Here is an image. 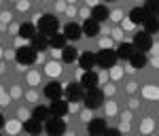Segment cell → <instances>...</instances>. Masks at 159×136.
I'll return each instance as SVG.
<instances>
[{"mask_svg":"<svg viewBox=\"0 0 159 136\" xmlns=\"http://www.w3.org/2000/svg\"><path fill=\"white\" fill-rule=\"evenodd\" d=\"M38 30H40V34H45V36L55 34V32H57V17H53V15H43V17L38 19Z\"/></svg>","mask_w":159,"mask_h":136,"instance_id":"6da1fadb","label":"cell"},{"mask_svg":"<svg viewBox=\"0 0 159 136\" xmlns=\"http://www.w3.org/2000/svg\"><path fill=\"white\" fill-rule=\"evenodd\" d=\"M102 102H104V94L100 91L98 87H91V89L87 91V96H85V106L93 111V109L102 106Z\"/></svg>","mask_w":159,"mask_h":136,"instance_id":"7a4b0ae2","label":"cell"},{"mask_svg":"<svg viewBox=\"0 0 159 136\" xmlns=\"http://www.w3.org/2000/svg\"><path fill=\"white\" fill-rule=\"evenodd\" d=\"M15 58H17L19 64L30 66V64H34V60H36V49L34 47H19L17 53H15Z\"/></svg>","mask_w":159,"mask_h":136,"instance_id":"3957f363","label":"cell"},{"mask_svg":"<svg viewBox=\"0 0 159 136\" xmlns=\"http://www.w3.org/2000/svg\"><path fill=\"white\" fill-rule=\"evenodd\" d=\"M96 62L102 66V68H112L115 62H117V51H100L98 58H96Z\"/></svg>","mask_w":159,"mask_h":136,"instance_id":"277c9868","label":"cell"},{"mask_svg":"<svg viewBox=\"0 0 159 136\" xmlns=\"http://www.w3.org/2000/svg\"><path fill=\"white\" fill-rule=\"evenodd\" d=\"M134 47L138 51H148L153 47V40H151V32H140L134 36Z\"/></svg>","mask_w":159,"mask_h":136,"instance_id":"5b68a950","label":"cell"},{"mask_svg":"<svg viewBox=\"0 0 159 136\" xmlns=\"http://www.w3.org/2000/svg\"><path fill=\"white\" fill-rule=\"evenodd\" d=\"M45 130H47L49 134L57 136V134H64V132H66V124L61 121V117H55V119H47V125H45Z\"/></svg>","mask_w":159,"mask_h":136,"instance_id":"8992f818","label":"cell"},{"mask_svg":"<svg viewBox=\"0 0 159 136\" xmlns=\"http://www.w3.org/2000/svg\"><path fill=\"white\" fill-rule=\"evenodd\" d=\"M98 74L93 73V70H85L83 77H81V85L87 87V89H91V87H98Z\"/></svg>","mask_w":159,"mask_h":136,"instance_id":"52a82bcc","label":"cell"},{"mask_svg":"<svg viewBox=\"0 0 159 136\" xmlns=\"http://www.w3.org/2000/svg\"><path fill=\"white\" fill-rule=\"evenodd\" d=\"M64 34H66L68 40H79L81 34H83V28H81V26H76V24H68L66 28H64Z\"/></svg>","mask_w":159,"mask_h":136,"instance_id":"ba28073f","label":"cell"},{"mask_svg":"<svg viewBox=\"0 0 159 136\" xmlns=\"http://www.w3.org/2000/svg\"><path fill=\"white\" fill-rule=\"evenodd\" d=\"M134 43H121L119 45V49H117V58H121V60H129L132 55H134Z\"/></svg>","mask_w":159,"mask_h":136,"instance_id":"9c48e42d","label":"cell"},{"mask_svg":"<svg viewBox=\"0 0 159 136\" xmlns=\"http://www.w3.org/2000/svg\"><path fill=\"white\" fill-rule=\"evenodd\" d=\"M55 117H64L66 113H68V102H64V100H53V104H51V109H49Z\"/></svg>","mask_w":159,"mask_h":136,"instance_id":"30bf717a","label":"cell"},{"mask_svg":"<svg viewBox=\"0 0 159 136\" xmlns=\"http://www.w3.org/2000/svg\"><path fill=\"white\" fill-rule=\"evenodd\" d=\"M83 32H85L87 36H98L100 34V21H96L93 17L87 19L85 24H83Z\"/></svg>","mask_w":159,"mask_h":136,"instance_id":"8fae6325","label":"cell"},{"mask_svg":"<svg viewBox=\"0 0 159 136\" xmlns=\"http://www.w3.org/2000/svg\"><path fill=\"white\" fill-rule=\"evenodd\" d=\"M45 96H47L49 100L61 98V85H60V83H49V85L45 87Z\"/></svg>","mask_w":159,"mask_h":136,"instance_id":"7c38bea8","label":"cell"},{"mask_svg":"<svg viewBox=\"0 0 159 136\" xmlns=\"http://www.w3.org/2000/svg\"><path fill=\"white\" fill-rule=\"evenodd\" d=\"M91 17H93L96 21L102 24V21H106V19H108V9H106V7H102V4H96V7H93V13H91Z\"/></svg>","mask_w":159,"mask_h":136,"instance_id":"4fadbf2b","label":"cell"},{"mask_svg":"<svg viewBox=\"0 0 159 136\" xmlns=\"http://www.w3.org/2000/svg\"><path fill=\"white\" fill-rule=\"evenodd\" d=\"M49 45L53 47V49H64L66 47V34H51L49 36Z\"/></svg>","mask_w":159,"mask_h":136,"instance_id":"5bb4252c","label":"cell"},{"mask_svg":"<svg viewBox=\"0 0 159 136\" xmlns=\"http://www.w3.org/2000/svg\"><path fill=\"white\" fill-rule=\"evenodd\" d=\"M79 64H81V68L91 70V68H93V64H96V55H93V53H83V55L79 58Z\"/></svg>","mask_w":159,"mask_h":136,"instance_id":"9a60e30c","label":"cell"},{"mask_svg":"<svg viewBox=\"0 0 159 136\" xmlns=\"http://www.w3.org/2000/svg\"><path fill=\"white\" fill-rule=\"evenodd\" d=\"M129 62H132V68H142L144 64H147V58H144V51H134V55L129 58Z\"/></svg>","mask_w":159,"mask_h":136,"instance_id":"2e32d148","label":"cell"},{"mask_svg":"<svg viewBox=\"0 0 159 136\" xmlns=\"http://www.w3.org/2000/svg\"><path fill=\"white\" fill-rule=\"evenodd\" d=\"M66 96H68V100H70V102L81 100V98H83V89H81V85H70L68 89H66Z\"/></svg>","mask_w":159,"mask_h":136,"instance_id":"e0dca14e","label":"cell"},{"mask_svg":"<svg viewBox=\"0 0 159 136\" xmlns=\"http://www.w3.org/2000/svg\"><path fill=\"white\" fill-rule=\"evenodd\" d=\"M102 132H106V124L102 119H93L89 124V134H102Z\"/></svg>","mask_w":159,"mask_h":136,"instance_id":"ac0fdd59","label":"cell"},{"mask_svg":"<svg viewBox=\"0 0 159 136\" xmlns=\"http://www.w3.org/2000/svg\"><path fill=\"white\" fill-rule=\"evenodd\" d=\"M142 21H144V11H142V9H138V7H136V9H132V11H129V24H142Z\"/></svg>","mask_w":159,"mask_h":136,"instance_id":"d6986e66","label":"cell"},{"mask_svg":"<svg viewBox=\"0 0 159 136\" xmlns=\"http://www.w3.org/2000/svg\"><path fill=\"white\" fill-rule=\"evenodd\" d=\"M34 34H36V30H34L32 24H21L19 26V36L21 38H34Z\"/></svg>","mask_w":159,"mask_h":136,"instance_id":"ffe728a7","label":"cell"},{"mask_svg":"<svg viewBox=\"0 0 159 136\" xmlns=\"http://www.w3.org/2000/svg\"><path fill=\"white\" fill-rule=\"evenodd\" d=\"M24 130L30 132V134H38V132H40V121L32 117V119H28V121L24 124Z\"/></svg>","mask_w":159,"mask_h":136,"instance_id":"44dd1931","label":"cell"},{"mask_svg":"<svg viewBox=\"0 0 159 136\" xmlns=\"http://www.w3.org/2000/svg\"><path fill=\"white\" fill-rule=\"evenodd\" d=\"M61 60H64V62H74V60H76V49H74V47H64V49H61Z\"/></svg>","mask_w":159,"mask_h":136,"instance_id":"7402d4cb","label":"cell"},{"mask_svg":"<svg viewBox=\"0 0 159 136\" xmlns=\"http://www.w3.org/2000/svg\"><path fill=\"white\" fill-rule=\"evenodd\" d=\"M47 45H49V40H47V36H45V34L34 36V49H36V51H43Z\"/></svg>","mask_w":159,"mask_h":136,"instance_id":"603a6c76","label":"cell"},{"mask_svg":"<svg viewBox=\"0 0 159 136\" xmlns=\"http://www.w3.org/2000/svg\"><path fill=\"white\" fill-rule=\"evenodd\" d=\"M144 28H147V32H155V30H159V19H155V17H144Z\"/></svg>","mask_w":159,"mask_h":136,"instance_id":"cb8c5ba5","label":"cell"},{"mask_svg":"<svg viewBox=\"0 0 159 136\" xmlns=\"http://www.w3.org/2000/svg\"><path fill=\"white\" fill-rule=\"evenodd\" d=\"M49 109H45V106H36L34 109V119H38V121H43V119H47L49 117Z\"/></svg>","mask_w":159,"mask_h":136,"instance_id":"d4e9b609","label":"cell"},{"mask_svg":"<svg viewBox=\"0 0 159 136\" xmlns=\"http://www.w3.org/2000/svg\"><path fill=\"white\" fill-rule=\"evenodd\" d=\"M147 9L151 13H157L159 11V0H148V2H147Z\"/></svg>","mask_w":159,"mask_h":136,"instance_id":"484cf974","label":"cell"},{"mask_svg":"<svg viewBox=\"0 0 159 136\" xmlns=\"http://www.w3.org/2000/svg\"><path fill=\"white\" fill-rule=\"evenodd\" d=\"M144 96H148V98H159V89H155V87H147V89H144Z\"/></svg>","mask_w":159,"mask_h":136,"instance_id":"4316f807","label":"cell"},{"mask_svg":"<svg viewBox=\"0 0 159 136\" xmlns=\"http://www.w3.org/2000/svg\"><path fill=\"white\" fill-rule=\"evenodd\" d=\"M60 64H49V66H47V73L49 74H60Z\"/></svg>","mask_w":159,"mask_h":136,"instance_id":"83f0119b","label":"cell"},{"mask_svg":"<svg viewBox=\"0 0 159 136\" xmlns=\"http://www.w3.org/2000/svg\"><path fill=\"white\" fill-rule=\"evenodd\" d=\"M2 21L9 24V21H11V13H2Z\"/></svg>","mask_w":159,"mask_h":136,"instance_id":"f1b7e54d","label":"cell"},{"mask_svg":"<svg viewBox=\"0 0 159 136\" xmlns=\"http://www.w3.org/2000/svg\"><path fill=\"white\" fill-rule=\"evenodd\" d=\"M151 128H153V125H151V121H144V125H142V130H144V132H148Z\"/></svg>","mask_w":159,"mask_h":136,"instance_id":"f546056e","label":"cell"},{"mask_svg":"<svg viewBox=\"0 0 159 136\" xmlns=\"http://www.w3.org/2000/svg\"><path fill=\"white\" fill-rule=\"evenodd\" d=\"M108 2H115V0H108Z\"/></svg>","mask_w":159,"mask_h":136,"instance_id":"4dcf8cb0","label":"cell"}]
</instances>
